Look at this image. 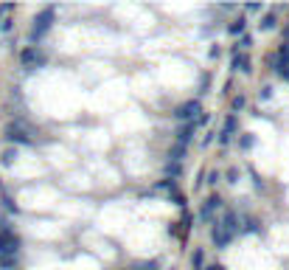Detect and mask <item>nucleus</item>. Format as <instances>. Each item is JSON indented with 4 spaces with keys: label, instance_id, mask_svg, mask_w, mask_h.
Wrapping results in <instances>:
<instances>
[{
    "label": "nucleus",
    "instance_id": "obj_8",
    "mask_svg": "<svg viewBox=\"0 0 289 270\" xmlns=\"http://www.w3.org/2000/svg\"><path fill=\"white\" fill-rule=\"evenodd\" d=\"M202 264H205V253H202V250H194V256H191V267L202 270Z\"/></svg>",
    "mask_w": 289,
    "mask_h": 270
},
{
    "label": "nucleus",
    "instance_id": "obj_15",
    "mask_svg": "<svg viewBox=\"0 0 289 270\" xmlns=\"http://www.w3.org/2000/svg\"><path fill=\"white\" fill-rule=\"evenodd\" d=\"M241 147H244V150H250V147H253V138H250V135H244V138H241Z\"/></svg>",
    "mask_w": 289,
    "mask_h": 270
},
{
    "label": "nucleus",
    "instance_id": "obj_6",
    "mask_svg": "<svg viewBox=\"0 0 289 270\" xmlns=\"http://www.w3.org/2000/svg\"><path fill=\"white\" fill-rule=\"evenodd\" d=\"M191 132H194V121H191V124H183V127L177 129V144H180V147H188Z\"/></svg>",
    "mask_w": 289,
    "mask_h": 270
},
{
    "label": "nucleus",
    "instance_id": "obj_5",
    "mask_svg": "<svg viewBox=\"0 0 289 270\" xmlns=\"http://www.w3.org/2000/svg\"><path fill=\"white\" fill-rule=\"evenodd\" d=\"M278 73L283 79H289V43H283L278 48Z\"/></svg>",
    "mask_w": 289,
    "mask_h": 270
},
{
    "label": "nucleus",
    "instance_id": "obj_12",
    "mask_svg": "<svg viewBox=\"0 0 289 270\" xmlns=\"http://www.w3.org/2000/svg\"><path fill=\"white\" fill-rule=\"evenodd\" d=\"M244 26H247L244 20H236V23L230 26V34H241V31H244Z\"/></svg>",
    "mask_w": 289,
    "mask_h": 270
},
{
    "label": "nucleus",
    "instance_id": "obj_14",
    "mask_svg": "<svg viewBox=\"0 0 289 270\" xmlns=\"http://www.w3.org/2000/svg\"><path fill=\"white\" fill-rule=\"evenodd\" d=\"M264 6H258V3H253V6H244V12H250V15H255V12H261Z\"/></svg>",
    "mask_w": 289,
    "mask_h": 270
},
{
    "label": "nucleus",
    "instance_id": "obj_11",
    "mask_svg": "<svg viewBox=\"0 0 289 270\" xmlns=\"http://www.w3.org/2000/svg\"><path fill=\"white\" fill-rule=\"evenodd\" d=\"M258 26H261V31H272V29H275V17H272V15H267L264 20L258 23Z\"/></svg>",
    "mask_w": 289,
    "mask_h": 270
},
{
    "label": "nucleus",
    "instance_id": "obj_1",
    "mask_svg": "<svg viewBox=\"0 0 289 270\" xmlns=\"http://www.w3.org/2000/svg\"><path fill=\"white\" fill-rule=\"evenodd\" d=\"M17 253H20V236L12 228H0V264L3 267H15Z\"/></svg>",
    "mask_w": 289,
    "mask_h": 270
},
{
    "label": "nucleus",
    "instance_id": "obj_2",
    "mask_svg": "<svg viewBox=\"0 0 289 270\" xmlns=\"http://www.w3.org/2000/svg\"><path fill=\"white\" fill-rule=\"evenodd\" d=\"M51 20H54V9H45L43 15L34 20V29H31V40H40L45 31L51 29Z\"/></svg>",
    "mask_w": 289,
    "mask_h": 270
},
{
    "label": "nucleus",
    "instance_id": "obj_3",
    "mask_svg": "<svg viewBox=\"0 0 289 270\" xmlns=\"http://www.w3.org/2000/svg\"><path fill=\"white\" fill-rule=\"evenodd\" d=\"M20 59H23V65H26V68H37V65H43V62H45V57L40 54V51H37V45H31V48L23 51Z\"/></svg>",
    "mask_w": 289,
    "mask_h": 270
},
{
    "label": "nucleus",
    "instance_id": "obj_17",
    "mask_svg": "<svg viewBox=\"0 0 289 270\" xmlns=\"http://www.w3.org/2000/svg\"><path fill=\"white\" fill-rule=\"evenodd\" d=\"M208 270H222V267H219V264H213V267H208Z\"/></svg>",
    "mask_w": 289,
    "mask_h": 270
},
{
    "label": "nucleus",
    "instance_id": "obj_4",
    "mask_svg": "<svg viewBox=\"0 0 289 270\" xmlns=\"http://www.w3.org/2000/svg\"><path fill=\"white\" fill-rule=\"evenodd\" d=\"M199 113V104H197V101H185V104L183 107H177V121H188V124H191V118H194V115H197Z\"/></svg>",
    "mask_w": 289,
    "mask_h": 270
},
{
    "label": "nucleus",
    "instance_id": "obj_16",
    "mask_svg": "<svg viewBox=\"0 0 289 270\" xmlns=\"http://www.w3.org/2000/svg\"><path fill=\"white\" fill-rule=\"evenodd\" d=\"M241 107H244V99H241V96H239V99L233 101V110H241Z\"/></svg>",
    "mask_w": 289,
    "mask_h": 270
},
{
    "label": "nucleus",
    "instance_id": "obj_13",
    "mask_svg": "<svg viewBox=\"0 0 289 270\" xmlns=\"http://www.w3.org/2000/svg\"><path fill=\"white\" fill-rule=\"evenodd\" d=\"M132 270H157V262H141V264H135Z\"/></svg>",
    "mask_w": 289,
    "mask_h": 270
},
{
    "label": "nucleus",
    "instance_id": "obj_7",
    "mask_svg": "<svg viewBox=\"0 0 289 270\" xmlns=\"http://www.w3.org/2000/svg\"><path fill=\"white\" fill-rule=\"evenodd\" d=\"M233 129H236V118H233V115H230V118L225 121V129H222V132H219V144H227V141H230Z\"/></svg>",
    "mask_w": 289,
    "mask_h": 270
},
{
    "label": "nucleus",
    "instance_id": "obj_10",
    "mask_svg": "<svg viewBox=\"0 0 289 270\" xmlns=\"http://www.w3.org/2000/svg\"><path fill=\"white\" fill-rule=\"evenodd\" d=\"M233 65H236L241 73H250V59H247V57H236V62H233Z\"/></svg>",
    "mask_w": 289,
    "mask_h": 270
},
{
    "label": "nucleus",
    "instance_id": "obj_9",
    "mask_svg": "<svg viewBox=\"0 0 289 270\" xmlns=\"http://www.w3.org/2000/svg\"><path fill=\"white\" fill-rule=\"evenodd\" d=\"M219 206H222V200H219V197H211L208 203H205V208H202V217H208V214H211L213 208H219Z\"/></svg>",
    "mask_w": 289,
    "mask_h": 270
}]
</instances>
